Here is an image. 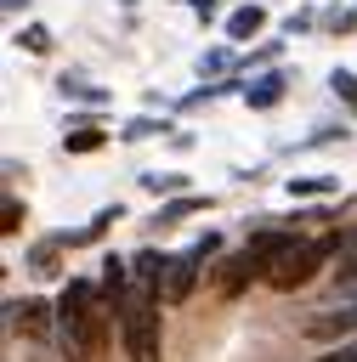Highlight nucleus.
Here are the masks:
<instances>
[{"instance_id":"bb28decb","label":"nucleus","mask_w":357,"mask_h":362,"mask_svg":"<svg viewBox=\"0 0 357 362\" xmlns=\"http://www.w3.org/2000/svg\"><path fill=\"white\" fill-rule=\"evenodd\" d=\"M351 249H357V232H351Z\"/></svg>"},{"instance_id":"6ab92c4d","label":"nucleus","mask_w":357,"mask_h":362,"mask_svg":"<svg viewBox=\"0 0 357 362\" xmlns=\"http://www.w3.org/2000/svg\"><path fill=\"white\" fill-rule=\"evenodd\" d=\"M17 45L34 51V57H45V51H51V28H45V23H23V28H17Z\"/></svg>"},{"instance_id":"4be33fe9","label":"nucleus","mask_w":357,"mask_h":362,"mask_svg":"<svg viewBox=\"0 0 357 362\" xmlns=\"http://www.w3.org/2000/svg\"><path fill=\"white\" fill-rule=\"evenodd\" d=\"M323 28H329V34H351V28H357V11H329Z\"/></svg>"},{"instance_id":"20e7f679","label":"nucleus","mask_w":357,"mask_h":362,"mask_svg":"<svg viewBox=\"0 0 357 362\" xmlns=\"http://www.w3.org/2000/svg\"><path fill=\"white\" fill-rule=\"evenodd\" d=\"M215 249H221V238L215 232H204L193 249H181V255H170V277H164V305H181V300H193V288H198V277H204V260H215Z\"/></svg>"},{"instance_id":"ddd939ff","label":"nucleus","mask_w":357,"mask_h":362,"mask_svg":"<svg viewBox=\"0 0 357 362\" xmlns=\"http://www.w3.org/2000/svg\"><path fill=\"white\" fill-rule=\"evenodd\" d=\"M198 209H210V198H204V192H176L170 204H159V215H153V221H159V226H176V221H187V215H198Z\"/></svg>"},{"instance_id":"423d86ee","label":"nucleus","mask_w":357,"mask_h":362,"mask_svg":"<svg viewBox=\"0 0 357 362\" xmlns=\"http://www.w3.org/2000/svg\"><path fill=\"white\" fill-rule=\"evenodd\" d=\"M6 328L23 334V339H45V334H57V305H45L40 294L6 300Z\"/></svg>"},{"instance_id":"b1692460","label":"nucleus","mask_w":357,"mask_h":362,"mask_svg":"<svg viewBox=\"0 0 357 362\" xmlns=\"http://www.w3.org/2000/svg\"><path fill=\"white\" fill-rule=\"evenodd\" d=\"M300 28H312V11H295V17H289V23H283V34H289V40H295V34H300Z\"/></svg>"},{"instance_id":"39448f33","label":"nucleus","mask_w":357,"mask_h":362,"mask_svg":"<svg viewBox=\"0 0 357 362\" xmlns=\"http://www.w3.org/2000/svg\"><path fill=\"white\" fill-rule=\"evenodd\" d=\"M255 277H266V255H255V249L244 243L238 255H227V260L215 266V294H221V300H238Z\"/></svg>"},{"instance_id":"dca6fc26","label":"nucleus","mask_w":357,"mask_h":362,"mask_svg":"<svg viewBox=\"0 0 357 362\" xmlns=\"http://www.w3.org/2000/svg\"><path fill=\"white\" fill-rule=\"evenodd\" d=\"M62 96H68V102H85V107H108V102H113V90L85 85V79H62Z\"/></svg>"},{"instance_id":"4468645a","label":"nucleus","mask_w":357,"mask_h":362,"mask_svg":"<svg viewBox=\"0 0 357 362\" xmlns=\"http://www.w3.org/2000/svg\"><path fill=\"white\" fill-rule=\"evenodd\" d=\"M261 28H266V11H261V6H238V11L227 17V40H238V45L255 40Z\"/></svg>"},{"instance_id":"9b49d317","label":"nucleus","mask_w":357,"mask_h":362,"mask_svg":"<svg viewBox=\"0 0 357 362\" xmlns=\"http://www.w3.org/2000/svg\"><path fill=\"white\" fill-rule=\"evenodd\" d=\"M62 249H68L62 232H57V238H40V243L28 249V272H34V277H57V272H62Z\"/></svg>"},{"instance_id":"393cba45","label":"nucleus","mask_w":357,"mask_h":362,"mask_svg":"<svg viewBox=\"0 0 357 362\" xmlns=\"http://www.w3.org/2000/svg\"><path fill=\"white\" fill-rule=\"evenodd\" d=\"M187 6H193L198 17H215V6H221V0H187Z\"/></svg>"},{"instance_id":"5701e85b","label":"nucleus","mask_w":357,"mask_h":362,"mask_svg":"<svg viewBox=\"0 0 357 362\" xmlns=\"http://www.w3.org/2000/svg\"><path fill=\"white\" fill-rule=\"evenodd\" d=\"M221 68H227V51H204V57H198V74H204V79L221 74Z\"/></svg>"},{"instance_id":"412c9836","label":"nucleus","mask_w":357,"mask_h":362,"mask_svg":"<svg viewBox=\"0 0 357 362\" xmlns=\"http://www.w3.org/2000/svg\"><path fill=\"white\" fill-rule=\"evenodd\" d=\"M0 232H6V238H17V232H23V204H17L11 192L0 198Z\"/></svg>"},{"instance_id":"1a4fd4ad","label":"nucleus","mask_w":357,"mask_h":362,"mask_svg":"<svg viewBox=\"0 0 357 362\" xmlns=\"http://www.w3.org/2000/svg\"><path fill=\"white\" fill-rule=\"evenodd\" d=\"M130 277H136L142 288H159V294H164V277H170V255H159V249H136V255H130Z\"/></svg>"},{"instance_id":"6e6552de","label":"nucleus","mask_w":357,"mask_h":362,"mask_svg":"<svg viewBox=\"0 0 357 362\" xmlns=\"http://www.w3.org/2000/svg\"><path fill=\"white\" fill-rule=\"evenodd\" d=\"M96 147H108V130L85 113V119H68V130H62V153H96Z\"/></svg>"},{"instance_id":"f257e3e1","label":"nucleus","mask_w":357,"mask_h":362,"mask_svg":"<svg viewBox=\"0 0 357 362\" xmlns=\"http://www.w3.org/2000/svg\"><path fill=\"white\" fill-rule=\"evenodd\" d=\"M113 334V305L102 300V283L68 277L57 294V345L68 362H96Z\"/></svg>"},{"instance_id":"2eb2a0df","label":"nucleus","mask_w":357,"mask_h":362,"mask_svg":"<svg viewBox=\"0 0 357 362\" xmlns=\"http://www.w3.org/2000/svg\"><path fill=\"white\" fill-rule=\"evenodd\" d=\"M329 192H340L334 175H289V198H329Z\"/></svg>"},{"instance_id":"f8f14e48","label":"nucleus","mask_w":357,"mask_h":362,"mask_svg":"<svg viewBox=\"0 0 357 362\" xmlns=\"http://www.w3.org/2000/svg\"><path fill=\"white\" fill-rule=\"evenodd\" d=\"M113 221H125V209H119V204H108V209H96V215H91V221H85L79 232H62V243H68V249H79V243H96V238H102V232H108Z\"/></svg>"},{"instance_id":"7ed1b4c3","label":"nucleus","mask_w":357,"mask_h":362,"mask_svg":"<svg viewBox=\"0 0 357 362\" xmlns=\"http://www.w3.org/2000/svg\"><path fill=\"white\" fill-rule=\"evenodd\" d=\"M159 300H164L159 288H142V283L130 277V294H125V305H119V345H125L130 362H159V351H164Z\"/></svg>"},{"instance_id":"f03ea898","label":"nucleus","mask_w":357,"mask_h":362,"mask_svg":"<svg viewBox=\"0 0 357 362\" xmlns=\"http://www.w3.org/2000/svg\"><path fill=\"white\" fill-rule=\"evenodd\" d=\"M340 249H346V238H340V232L289 238V243L272 255V266H266V277H261V283H272L278 294H295V288H306V283L323 272V260H329V255H340Z\"/></svg>"},{"instance_id":"f3484780","label":"nucleus","mask_w":357,"mask_h":362,"mask_svg":"<svg viewBox=\"0 0 357 362\" xmlns=\"http://www.w3.org/2000/svg\"><path fill=\"white\" fill-rule=\"evenodd\" d=\"M170 130H176V124H164V119L142 113V119H130V124H125L119 136H125V141H147V136H170Z\"/></svg>"},{"instance_id":"a211bd4d","label":"nucleus","mask_w":357,"mask_h":362,"mask_svg":"<svg viewBox=\"0 0 357 362\" xmlns=\"http://www.w3.org/2000/svg\"><path fill=\"white\" fill-rule=\"evenodd\" d=\"M142 187H147V192L176 198V192H187V175H176V170H147V175H142Z\"/></svg>"},{"instance_id":"9d476101","label":"nucleus","mask_w":357,"mask_h":362,"mask_svg":"<svg viewBox=\"0 0 357 362\" xmlns=\"http://www.w3.org/2000/svg\"><path fill=\"white\" fill-rule=\"evenodd\" d=\"M283 85H289V79H283L278 68H266V74H255V79L244 85V102H249V107H278V102H283Z\"/></svg>"},{"instance_id":"aec40b11","label":"nucleus","mask_w":357,"mask_h":362,"mask_svg":"<svg viewBox=\"0 0 357 362\" xmlns=\"http://www.w3.org/2000/svg\"><path fill=\"white\" fill-rule=\"evenodd\" d=\"M329 90H334V96L351 107V119H357V74H351V68H334V74H329Z\"/></svg>"},{"instance_id":"a878e982","label":"nucleus","mask_w":357,"mask_h":362,"mask_svg":"<svg viewBox=\"0 0 357 362\" xmlns=\"http://www.w3.org/2000/svg\"><path fill=\"white\" fill-rule=\"evenodd\" d=\"M23 6H28V0H6V11H23Z\"/></svg>"},{"instance_id":"0eeeda50","label":"nucleus","mask_w":357,"mask_h":362,"mask_svg":"<svg viewBox=\"0 0 357 362\" xmlns=\"http://www.w3.org/2000/svg\"><path fill=\"white\" fill-rule=\"evenodd\" d=\"M351 334H357V300H334L306 322V339H351Z\"/></svg>"}]
</instances>
